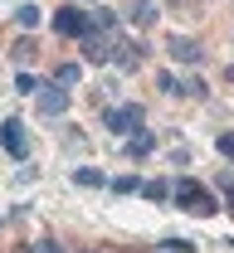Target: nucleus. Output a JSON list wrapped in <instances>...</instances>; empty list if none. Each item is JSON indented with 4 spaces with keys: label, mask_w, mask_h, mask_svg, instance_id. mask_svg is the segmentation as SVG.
I'll return each instance as SVG.
<instances>
[{
    "label": "nucleus",
    "mask_w": 234,
    "mask_h": 253,
    "mask_svg": "<svg viewBox=\"0 0 234 253\" xmlns=\"http://www.w3.org/2000/svg\"><path fill=\"white\" fill-rule=\"evenodd\" d=\"M176 205H181V210H186V214H215V210H220V205H215V195H210V190L205 185H195V180H186V175H181V180H176Z\"/></svg>",
    "instance_id": "obj_1"
},
{
    "label": "nucleus",
    "mask_w": 234,
    "mask_h": 253,
    "mask_svg": "<svg viewBox=\"0 0 234 253\" xmlns=\"http://www.w3.org/2000/svg\"><path fill=\"white\" fill-rule=\"evenodd\" d=\"M141 117H146V112H141L137 102H122V107H107V117H102V122H107L112 136H132L137 126H141Z\"/></svg>",
    "instance_id": "obj_2"
},
{
    "label": "nucleus",
    "mask_w": 234,
    "mask_h": 253,
    "mask_svg": "<svg viewBox=\"0 0 234 253\" xmlns=\"http://www.w3.org/2000/svg\"><path fill=\"white\" fill-rule=\"evenodd\" d=\"M88 25H93V20H88L78 5H64V10L54 15V30L64 34V39H83V34H88Z\"/></svg>",
    "instance_id": "obj_3"
},
{
    "label": "nucleus",
    "mask_w": 234,
    "mask_h": 253,
    "mask_svg": "<svg viewBox=\"0 0 234 253\" xmlns=\"http://www.w3.org/2000/svg\"><path fill=\"white\" fill-rule=\"evenodd\" d=\"M0 146H5V151H10L15 161H25V156H30V141H25V126L15 122V117H5V122H0Z\"/></svg>",
    "instance_id": "obj_4"
},
{
    "label": "nucleus",
    "mask_w": 234,
    "mask_h": 253,
    "mask_svg": "<svg viewBox=\"0 0 234 253\" xmlns=\"http://www.w3.org/2000/svg\"><path fill=\"white\" fill-rule=\"evenodd\" d=\"M34 102H39L44 117H64V112H68V88H59V83H54V88H39Z\"/></svg>",
    "instance_id": "obj_5"
},
{
    "label": "nucleus",
    "mask_w": 234,
    "mask_h": 253,
    "mask_svg": "<svg viewBox=\"0 0 234 253\" xmlns=\"http://www.w3.org/2000/svg\"><path fill=\"white\" fill-rule=\"evenodd\" d=\"M166 49H171V59H176V63H200V54H205L200 44H195V39H186V34H171Z\"/></svg>",
    "instance_id": "obj_6"
},
{
    "label": "nucleus",
    "mask_w": 234,
    "mask_h": 253,
    "mask_svg": "<svg viewBox=\"0 0 234 253\" xmlns=\"http://www.w3.org/2000/svg\"><path fill=\"white\" fill-rule=\"evenodd\" d=\"M127 151H132V156H146V151H156V131L137 126V131H132V141H127Z\"/></svg>",
    "instance_id": "obj_7"
},
{
    "label": "nucleus",
    "mask_w": 234,
    "mask_h": 253,
    "mask_svg": "<svg viewBox=\"0 0 234 253\" xmlns=\"http://www.w3.org/2000/svg\"><path fill=\"white\" fill-rule=\"evenodd\" d=\"M127 20H132V25H151V20H156V5H151V0H132V5H127Z\"/></svg>",
    "instance_id": "obj_8"
},
{
    "label": "nucleus",
    "mask_w": 234,
    "mask_h": 253,
    "mask_svg": "<svg viewBox=\"0 0 234 253\" xmlns=\"http://www.w3.org/2000/svg\"><path fill=\"white\" fill-rule=\"evenodd\" d=\"M83 59H88V63H107V44L93 39V34H83Z\"/></svg>",
    "instance_id": "obj_9"
},
{
    "label": "nucleus",
    "mask_w": 234,
    "mask_h": 253,
    "mask_svg": "<svg viewBox=\"0 0 234 253\" xmlns=\"http://www.w3.org/2000/svg\"><path fill=\"white\" fill-rule=\"evenodd\" d=\"M54 83H59V88H73V83H83V68H78V63H64V68L54 73Z\"/></svg>",
    "instance_id": "obj_10"
},
{
    "label": "nucleus",
    "mask_w": 234,
    "mask_h": 253,
    "mask_svg": "<svg viewBox=\"0 0 234 253\" xmlns=\"http://www.w3.org/2000/svg\"><path fill=\"white\" fill-rule=\"evenodd\" d=\"M141 195L161 205V200H171V185H166V180H141Z\"/></svg>",
    "instance_id": "obj_11"
},
{
    "label": "nucleus",
    "mask_w": 234,
    "mask_h": 253,
    "mask_svg": "<svg viewBox=\"0 0 234 253\" xmlns=\"http://www.w3.org/2000/svg\"><path fill=\"white\" fill-rule=\"evenodd\" d=\"M10 59H15V63H20V68H25V63L34 59V39H20V44L10 49Z\"/></svg>",
    "instance_id": "obj_12"
},
{
    "label": "nucleus",
    "mask_w": 234,
    "mask_h": 253,
    "mask_svg": "<svg viewBox=\"0 0 234 253\" xmlns=\"http://www.w3.org/2000/svg\"><path fill=\"white\" fill-rule=\"evenodd\" d=\"M181 97H200V102H205V97H210V88H205L200 78H186V83H181Z\"/></svg>",
    "instance_id": "obj_13"
},
{
    "label": "nucleus",
    "mask_w": 234,
    "mask_h": 253,
    "mask_svg": "<svg viewBox=\"0 0 234 253\" xmlns=\"http://www.w3.org/2000/svg\"><path fill=\"white\" fill-rule=\"evenodd\" d=\"M132 190H141L137 175H117V180H112V195H132Z\"/></svg>",
    "instance_id": "obj_14"
},
{
    "label": "nucleus",
    "mask_w": 234,
    "mask_h": 253,
    "mask_svg": "<svg viewBox=\"0 0 234 253\" xmlns=\"http://www.w3.org/2000/svg\"><path fill=\"white\" fill-rule=\"evenodd\" d=\"M73 180H78V185H102V175L93 170V166H78V170H73Z\"/></svg>",
    "instance_id": "obj_15"
},
{
    "label": "nucleus",
    "mask_w": 234,
    "mask_h": 253,
    "mask_svg": "<svg viewBox=\"0 0 234 253\" xmlns=\"http://www.w3.org/2000/svg\"><path fill=\"white\" fill-rule=\"evenodd\" d=\"M15 20H20L25 30H34V25H39V10H34V5H20V10H15Z\"/></svg>",
    "instance_id": "obj_16"
},
{
    "label": "nucleus",
    "mask_w": 234,
    "mask_h": 253,
    "mask_svg": "<svg viewBox=\"0 0 234 253\" xmlns=\"http://www.w3.org/2000/svg\"><path fill=\"white\" fill-rule=\"evenodd\" d=\"M15 88H20V93H39V83H34V73H20V78H15Z\"/></svg>",
    "instance_id": "obj_17"
},
{
    "label": "nucleus",
    "mask_w": 234,
    "mask_h": 253,
    "mask_svg": "<svg viewBox=\"0 0 234 253\" xmlns=\"http://www.w3.org/2000/svg\"><path fill=\"white\" fill-rule=\"evenodd\" d=\"M215 146H220V156L234 161V131H220V141H215Z\"/></svg>",
    "instance_id": "obj_18"
},
{
    "label": "nucleus",
    "mask_w": 234,
    "mask_h": 253,
    "mask_svg": "<svg viewBox=\"0 0 234 253\" xmlns=\"http://www.w3.org/2000/svg\"><path fill=\"white\" fill-rule=\"evenodd\" d=\"M190 249H195L190 239H166V253H190Z\"/></svg>",
    "instance_id": "obj_19"
},
{
    "label": "nucleus",
    "mask_w": 234,
    "mask_h": 253,
    "mask_svg": "<svg viewBox=\"0 0 234 253\" xmlns=\"http://www.w3.org/2000/svg\"><path fill=\"white\" fill-rule=\"evenodd\" d=\"M156 88H161V93H181V83H176L171 73H161V78H156Z\"/></svg>",
    "instance_id": "obj_20"
},
{
    "label": "nucleus",
    "mask_w": 234,
    "mask_h": 253,
    "mask_svg": "<svg viewBox=\"0 0 234 253\" xmlns=\"http://www.w3.org/2000/svg\"><path fill=\"white\" fill-rule=\"evenodd\" d=\"M30 253H64V249H59V244H54V239H39V244H34Z\"/></svg>",
    "instance_id": "obj_21"
},
{
    "label": "nucleus",
    "mask_w": 234,
    "mask_h": 253,
    "mask_svg": "<svg viewBox=\"0 0 234 253\" xmlns=\"http://www.w3.org/2000/svg\"><path fill=\"white\" fill-rule=\"evenodd\" d=\"M225 210H230V214H234V190H225Z\"/></svg>",
    "instance_id": "obj_22"
},
{
    "label": "nucleus",
    "mask_w": 234,
    "mask_h": 253,
    "mask_svg": "<svg viewBox=\"0 0 234 253\" xmlns=\"http://www.w3.org/2000/svg\"><path fill=\"white\" fill-rule=\"evenodd\" d=\"M83 253H88V249H83Z\"/></svg>",
    "instance_id": "obj_23"
}]
</instances>
